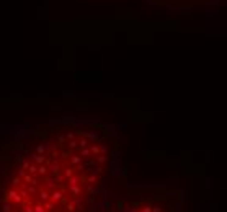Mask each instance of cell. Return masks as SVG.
I'll return each mask as SVG.
<instances>
[{
    "instance_id": "6da1fadb",
    "label": "cell",
    "mask_w": 227,
    "mask_h": 212,
    "mask_svg": "<svg viewBox=\"0 0 227 212\" xmlns=\"http://www.w3.org/2000/svg\"><path fill=\"white\" fill-rule=\"evenodd\" d=\"M5 201H10V202H15V204L23 206V197L18 194V191L15 189V188H12V189H8L5 192Z\"/></svg>"
},
{
    "instance_id": "7a4b0ae2",
    "label": "cell",
    "mask_w": 227,
    "mask_h": 212,
    "mask_svg": "<svg viewBox=\"0 0 227 212\" xmlns=\"http://www.w3.org/2000/svg\"><path fill=\"white\" fill-rule=\"evenodd\" d=\"M64 197H65V196H64V192L60 191L59 188H56V189H53V192H51V197H49V199L53 201L54 204H57V202H60V201L64 199Z\"/></svg>"
},
{
    "instance_id": "3957f363",
    "label": "cell",
    "mask_w": 227,
    "mask_h": 212,
    "mask_svg": "<svg viewBox=\"0 0 227 212\" xmlns=\"http://www.w3.org/2000/svg\"><path fill=\"white\" fill-rule=\"evenodd\" d=\"M38 192H39V194H38V197H39V199L38 201H41V202H44V201H49V197H51V192H49V189L48 188H38Z\"/></svg>"
},
{
    "instance_id": "277c9868",
    "label": "cell",
    "mask_w": 227,
    "mask_h": 212,
    "mask_svg": "<svg viewBox=\"0 0 227 212\" xmlns=\"http://www.w3.org/2000/svg\"><path fill=\"white\" fill-rule=\"evenodd\" d=\"M69 192L72 196H82V192H83L82 185H72V186H69Z\"/></svg>"
},
{
    "instance_id": "5b68a950",
    "label": "cell",
    "mask_w": 227,
    "mask_h": 212,
    "mask_svg": "<svg viewBox=\"0 0 227 212\" xmlns=\"http://www.w3.org/2000/svg\"><path fill=\"white\" fill-rule=\"evenodd\" d=\"M2 210H3V212H13V202H10V201H3Z\"/></svg>"
},
{
    "instance_id": "8992f818",
    "label": "cell",
    "mask_w": 227,
    "mask_h": 212,
    "mask_svg": "<svg viewBox=\"0 0 227 212\" xmlns=\"http://www.w3.org/2000/svg\"><path fill=\"white\" fill-rule=\"evenodd\" d=\"M42 206H44V209L46 210H49V212H53L54 210V207H56V204H54V202L53 201H44V202H42Z\"/></svg>"
},
{
    "instance_id": "52a82bcc",
    "label": "cell",
    "mask_w": 227,
    "mask_h": 212,
    "mask_svg": "<svg viewBox=\"0 0 227 212\" xmlns=\"http://www.w3.org/2000/svg\"><path fill=\"white\" fill-rule=\"evenodd\" d=\"M33 210H35V212H42V210H44V206H42V202H41V201H36V204L33 206Z\"/></svg>"
},
{
    "instance_id": "ba28073f",
    "label": "cell",
    "mask_w": 227,
    "mask_h": 212,
    "mask_svg": "<svg viewBox=\"0 0 227 212\" xmlns=\"http://www.w3.org/2000/svg\"><path fill=\"white\" fill-rule=\"evenodd\" d=\"M20 183H21V180H20L18 176H13V178H12V186H13V188H18V186H20Z\"/></svg>"
},
{
    "instance_id": "9c48e42d",
    "label": "cell",
    "mask_w": 227,
    "mask_h": 212,
    "mask_svg": "<svg viewBox=\"0 0 227 212\" xmlns=\"http://www.w3.org/2000/svg\"><path fill=\"white\" fill-rule=\"evenodd\" d=\"M65 209H67V212H74V210H75V204H74V202H72V201H70V202H69V204H67V206H65Z\"/></svg>"
},
{
    "instance_id": "30bf717a",
    "label": "cell",
    "mask_w": 227,
    "mask_h": 212,
    "mask_svg": "<svg viewBox=\"0 0 227 212\" xmlns=\"http://www.w3.org/2000/svg\"><path fill=\"white\" fill-rule=\"evenodd\" d=\"M23 207H25V212H35V210H33V206H31V204H25Z\"/></svg>"
},
{
    "instance_id": "8fae6325",
    "label": "cell",
    "mask_w": 227,
    "mask_h": 212,
    "mask_svg": "<svg viewBox=\"0 0 227 212\" xmlns=\"http://www.w3.org/2000/svg\"><path fill=\"white\" fill-rule=\"evenodd\" d=\"M42 212H49V210H46V209H44V210H42Z\"/></svg>"
}]
</instances>
